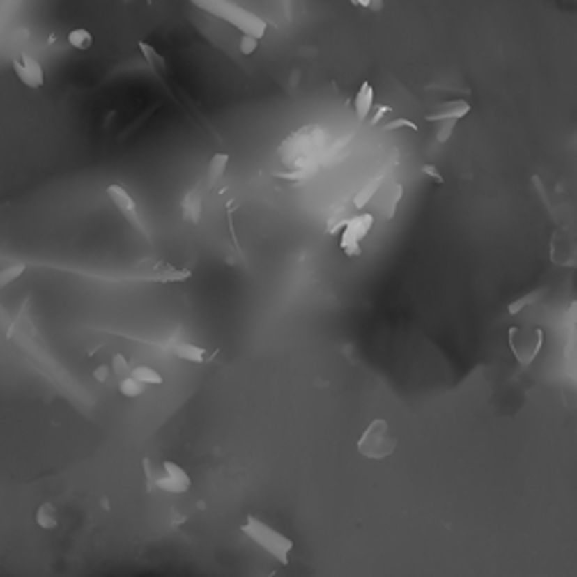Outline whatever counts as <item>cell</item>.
<instances>
[{
	"mask_svg": "<svg viewBox=\"0 0 577 577\" xmlns=\"http://www.w3.org/2000/svg\"><path fill=\"white\" fill-rule=\"evenodd\" d=\"M131 377H136L138 381H142L144 386H160L162 383V374L158 370L149 368V365H138V368H133Z\"/></svg>",
	"mask_w": 577,
	"mask_h": 577,
	"instance_id": "ffe728a7",
	"label": "cell"
},
{
	"mask_svg": "<svg viewBox=\"0 0 577 577\" xmlns=\"http://www.w3.org/2000/svg\"><path fill=\"white\" fill-rule=\"evenodd\" d=\"M138 47H140V52H142V56H144V61L149 63V68L156 72V75H167V61L162 59V54H158V50L153 45H149V43H144V41H140L138 43Z\"/></svg>",
	"mask_w": 577,
	"mask_h": 577,
	"instance_id": "9a60e30c",
	"label": "cell"
},
{
	"mask_svg": "<svg viewBox=\"0 0 577 577\" xmlns=\"http://www.w3.org/2000/svg\"><path fill=\"white\" fill-rule=\"evenodd\" d=\"M399 199H401V185L399 183H388V187L383 190V201H379V208H381V213L386 219H392V215H395V210H397V203H399Z\"/></svg>",
	"mask_w": 577,
	"mask_h": 577,
	"instance_id": "4fadbf2b",
	"label": "cell"
},
{
	"mask_svg": "<svg viewBox=\"0 0 577 577\" xmlns=\"http://www.w3.org/2000/svg\"><path fill=\"white\" fill-rule=\"evenodd\" d=\"M397 440L390 436L386 420H374L359 440V454L370 460H383L395 454Z\"/></svg>",
	"mask_w": 577,
	"mask_h": 577,
	"instance_id": "3957f363",
	"label": "cell"
},
{
	"mask_svg": "<svg viewBox=\"0 0 577 577\" xmlns=\"http://www.w3.org/2000/svg\"><path fill=\"white\" fill-rule=\"evenodd\" d=\"M422 171H424V174H426V176H431V178H436V183H442V180H445V178H442V176H440V171H438L436 167H431V165H424V167H422Z\"/></svg>",
	"mask_w": 577,
	"mask_h": 577,
	"instance_id": "4dcf8cb0",
	"label": "cell"
},
{
	"mask_svg": "<svg viewBox=\"0 0 577 577\" xmlns=\"http://www.w3.org/2000/svg\"><path fill=\"white\" fill-rule=\"evenodd\" d=\"M257 47H259V38L257 36L242 34V41H239V50H242V54H255Z\"/></svg>",
	"mask_w": 577,
	"mask_h": 577,
	"instance_id": "cb8c5ba5",
	"label": "cell"
},
{
	"mask_svg": "<svg viewBox=\"0 0 577 577\" xmlns=\"http://www.w3.org/2000/svg\"><path fill=\"white\" fill-rule=\"evenodd\" d=\"M321 140H323V131L318 127L302 129L300 133H295V136L286 142L282 153L286 156V160L293 162V165H305L307 158L316 156V149H318Z\"/></svg>",
	"mask_w": 577,
	"mask_h": 577,
	"instance_id": "5b68a950",
	"label": "cell"
},
{
	"mask_svg": "<svg viewBox=\"0 0 577 577\" xmlns=\"http://www.w3.org/2000/svg\"><path fill=\"white\" fill-rule=\"evenodd\" d=\"M109 374H111V368H107V365H100V368H95V372H93V377L98 379L100 383H104L109 379Z\"/></svg>",
	"mask_w": 577,
	"mask_h": 577,
	"instance_id": "f546056e",
	"label": "cell"
},
{
	"mask_svg": "<svg viewBox=\"0 0 577 577\" xmlns=\"http://www.w3.org/2000/svg\"><path fill=\"white\" fill-rule=\"evenodd\" d=\"M171 514H174V516H171V523H176V525H178V523L185 521V516H180V512H171Z\"/></svg>",
	"mask_w": 577,
	"mask_h": 577,
	"instance_id": "d6a6232c",
	"label": "cell"
},
{
	"mask_svg": "<svg viewBox=\"0 0 577 577\" xmlns=\"http://www.w3.org/2000/svg\"><path fill=\"white\" fill-rule=\"evenodd\" d=\"M372 224H374V217L368 213L348 219V224L343 228V237H341V248L345 251V255L357 257L361 253V242L365 239V235L370 233Z\"/></svg>",
	"mask_w": 577,
	"mask_h": 577,
	"instance_id": "8992f818",
	"label": "cell"
},
{
	"mask_svg": "<svg viewBox=\"0 0 577 577\" xmlns=\"http://www.w3.org/2000/svg\"><path fill=\"white\" fill-rule=\"evenodd\" d=\"M454 124H456V120H442L440 122V129H438V133H436V140L442 144V142H447L449 138H451V133H454Z\"/></svg>",
	"mask_w": 577,
	"mask_h": 577,
	"instance_id": "484cf974",
	"label": "cell"
},
{
	"mask_svg": "<svg viewBox=\"0 0 577 577\" xmlns=\"http://www.w3.org/2000/svg\"><path fill=\"white\" fill-rule=\"evenodd\" d=\"M25 271H27V264L25 262H18V264H12V266L3 268V271H0V288H5V286H9L12 282H16Z\"/></svg>",
	"mask_w": 577,
	"mask_h": 577,
	"instance_id": "603a6c76",
	"label": "cell"
},
{
	"mask_svg": "<svg viewBox=\"0 0 577 577\" xmlns=\"http://www.w3.org/2000/svg\"><path fill=\"white\" fill-rule=\"evenodd\" d=\"M118 390H120L122 397L133 399V397L144 395V383L138 381L136 377H124V379H120V383H118Z\"/></svg>",
	"mask_w": 577,
	"mask_h": 577,
	"instance_id": "44dd1931",
	"label": "cell"
},
{
	"mask_svg": "<svg viewBox=\"0 0 577 577\" xmlns=\"http://www.w3.org/2000/svg\"><path fill=\"white\" fill-rule=\"evenodd\" d=\"M374 107V91H372V84L370 82H363L361 89L357 93V98H354V113H357V120H368L370 118V111Z\"/></svg>",
	"mask_w": 577,
	"mask_h": 577,
	"instance_id": "8fae6325",
	"label": "cell"
},
{
	"mask_svg": "<svg viewBox=\"0 0 577 577\" xmlns=\"http://www.w3.org/2000/svg\"><path fill=\"white\" fill-rule=\"evenodd\" d=\"M381 190V176L379 178H372L370 183H365L363 190H359V194L354 197V208H365L370 203V201L377 197V192Z\"/></svg>",
	"mask_w": 577,
	"mask_h": 577,
	"instance_id": "d6986e66",
	"label": "cell"
},
{
	"mask_svg": "<svg viewBox=\"0 0 577 577\" xmlns=\"http://www.w3.org/2000/svg\"><path fill=\"white\" fill-rule=\"evenodd\" d=\"M242 532L251 539L253 544H257L262 551H266L268 555L277 560L282 566L288 564V555L293 551V541L284 537L282 532H277L275 528H271L268 523L259 521L255 516H248L246 523L242 525Z\"/></svg>",
	"mask_w": 577,
	"mask_h": 577,
	"instance_id": "7a4b0ae2",
	"label": "cell"
},
{
	"mask_svg": "<svg viewBox=\"0 0 577 577\" xmlns=\"http://www.w3.org/2000/svg\"><path fill=\"white\" fill-rule=\"evenodd\" d=\"M68 43L75 47V50H91L93 47V34L84 27H77L68 34Z\"/></svg>",
	"mask_w": 577,
	"mask_h": 577,
	"instance_id": "7402d4cb",
	"label": "cell"
},
{
	"mask_svg": "<svg viewBox=\"0 0 577 577\" xmlns=\"http://www.w3.org/2000/svg\"><path fill=\"white\" fill-rule=\"evenodd\" d=\"M539 295H544V291H532L530 295L521 298V300H518V302H514L512 307H509V314H516V311H521L523 307H528V305L537 302V300H539Z\"/></svg>",
	"mask_w": 577,
	"mask_h": 577,
	"instance_id": "4316f807",
	"label": "cell"
},
{
	"mask_svg": "<svg viewBox=\"0 0 577 577\" xmlns=\"http://www.w3.org/2000/svg\"><path fill=\"white\" fill-rule=\"evenodd\" d=\"M36 525L41 528V530H54V528L59 525V516H56V509L50 503L38 505V509H36Z\"/></svg>",
	"mask_w": 577,
	"mask_h": 577,
	"instance_id": "2e32d148",
	"label": "cell"
},
{
	"mask_svg": "<svg viewBox=\"0 0 577 577\" xmlns=\"http://www.w3.org/2000/svg\"><path fill=\"white\" fill-rule=\"evenodd\" d=\"M201 208H203V199H201V187H194L187 192V197L183 199V219L190 224H199L201 219Z\"/></svg>",
	"mask_w": 577,
	"mask_h": 577,
	"instance_id": "7c38bea8",
	"label": "cell"
},
{
	"mask_svg": "<svg viewBox=\"0 0 577 577\" xmlns=\"http://www.w3.org/2000/svg\"><path fill=\"white\" fill-rule=\"evenodd\" d=\"M469 111H471L469 102H465V100H454V102H445V104H440V111L426 115V120H429V122L460 120V118H465V115H467Z\"/></svg>",
	"mask_w": 577,
	"mask_h": 577,
	"instance_id": "30bf717a",
	"label": "cell"
},
{
	"mask_svg": "<svg viewBox=\"0 0 577 577\" xmlns=\"http://www.w3.org/2000/svg\"><path fill=\"white\" fill-rule=\"evenodd\" d=\"M23 0H0V41H3V34L7 32L9 23H12L14 14L18 12Z\"/></svg>",
	"mask_w": 577,
	"mask_h": 577,
	"instance_id": "ac0fdd59",
	"label": "cell"
},
{
	"mask_svg": "<svg viewBox=\"0 0 577 577\" xmlns=\"http://www.w3.org/2000/svg\"><path fill=\"white\" fill-rule=\"evenodd\" d=\"M370 9H381V0H372V5Z\"/></svg>",
	"mask_w": 577,
	"mask_h": 577,
	"instance_id": "e575fe53",
	"label": "cell"
},
{
	"mask_svg": "<svg viewBox=\"0 0 577 577\" xmlns=\"http://www.w3.org/2000/svg\"><path fill=\"white\" fill-rule=\"evenodd\" d=\"M352 5H357V7H370L372 0H352Z\"/></svg>",
	"mask_w": 577,
	"mask_h": 577,
	"instance_id": "836d02e7",
	"label": "cell"
},
{
	"mask_svg": "<svg viewBox=\"0 0 577 577\" xmlns=\"http://www.w3.org/2000/svg\"><path fill=\"white\" fill-rule=\"evenodd\" d=\"M228 153H215L213 160L208 162V187L215 185V183L226 174V167H228Z\"/></svg>",
	"mask_w": 577,
	"mask_h": 577,
	"instance_id": "e0dca14e",
	"label": "cell"
},
{
	"mask_svg": "<svg viewBox=\"0 0 577 577\" xmlns=\"http://www.w3.org/2000/svg\"><path fill=\"white\" fill-rule=\"evenodd\" d=\"M192 5L203 9L206 14H213L221 21L230 23L233 27H237L242 34H248V36H257L262 38L266 34V21L262 16H257L253 12H248V9L235 5L233 0H190Z\"/></svg>",
	"mask_w": 577,
	"mask_h": 577,
	"instance_id": "6da1fadb",
	"label": "cell"
},
{
	"mask_svg": "<svg viewBox=\"0 0 577 577\" xmlns=\"http://www.w3.org/2000/svg\"><path fill=\"white\" fill-rule=\"evenodd\" d=\"M544 332L541 330H523V327H512L509 330V348H512L516 361L521 365H530L541 350Z\"/></svg>",
	"mask_w": 577,
	"mask_h": 577,
	"instance_id": "277c9868",
	"label": "cell"
},
{
	"mask_svg": "<svg viewBox=\"0 0 577 577\" xmlns=\"http://www.w3.org/2000/svg\"><path fill=\"white\" fill-rule=\"evenodd\" d=\"M388 111H390L388 107H379V111H377V115H374V120H372V122L377 124V122H379V118H381V115H386Z\"/></svg>",
	"mask_w": 577,
	"mask_h": 577,
	"instance_id": "1f68e13d",
	"label": "cell"
},
{
	"mask_svg": "<svg viewBox=\"0 0 577 577\" xmlns=\"http://www.w3.org/2000/svg\"><path fill=\"white\" fill-rule=\"evenodd\" d=\"M12 327H14L12 316H9V311L5 309V305L0 302V332H7V336H9V332H12Z\"/></svg>",
	"mask_w": 577,
	"mask_h": 577,
	"instance_id": "83f0119b",
	"label": "cell"
},
{
	"mask_svg": "<svg viewBox=\"0 0 577 577\" xmlns=\"http://www.w3.org/2000/svg\"><path fill=\"white\" fill-rule=\"evenodd\" d=\"M162 469H165V476H160L153 480V487L160 489V492H167V494H185L187 489L192 487V480H190V474L185 469H183L180 465L176 463H171V460H167L165 465H162Z\"/></svg>",
	"mask_w": 577,
	"mask_h": 577,
	"instance_id": "ba28073f",
	"label": "cell"
},
{
	"mask_svg": "<svg viewBox=\"0 0 577 577\" xmlns=\"http://www.w3.org/2000/svg\"><path fill=\"white\" fill-rule=\"evenodd\" d=\"M399 127H408V129H413V131L417 129L415 122H410V120H395V122H388L383 129H386V131H395V129H399Z\"/></svg>",
	"mask_w": 577,
	"mask_h": 577,
	"instance_id": "f1b7e54d",
	"label": "cell"
},
{
	"mask_svg": "<svg viewBox=\"0 0 577 577\" xmlns=\"http://www.w3.org/2000/svg\"><path fill=\"white\" fill-rule=\"evenodd\" d=\"M107 194L111 199V203L115 206L122 213V217L129 221V224L138 230V233H142L144 237H149L147 233V228H144L142 224V219H140V213H138V206H136V201L131 199V194L127 190H124L122 185H109L107 187Z\"/></svg>",
	"mask_w": 577,
	"mask_h": 577,
	"instance_id": "52a82bcc",
	"label": "cell"
},
{
	"mask_svg": "<svg viewBox=\"0 0 577 577\" xmlns=\"http://www.w3.org/2000/svg\"><path fill=\"white\" fill-rule=\"evenodd\" d=\"M111 368H113V372H115V374H120L122 379L127 377V374L131 372V368H129V361L124 359L122 354H115L113 361H111Z\"/></svg>",
	"mask_w": 577,
	"mask_h": 577,
	"instance_id": "d4e9b609",
	"label": "cell"
},
{
	"mask_svg": "<svg viewBox=\"0 0 577 577\" xmlns=\"http://www.w3.org/2000/svg\"><path fill=\"white\" fill-rule=\"evenodd\" d=\"M171 352H174L178 359L190 361V363H203L208 359V352L194 343H174L171 345Z\"/></svg>",
	"mask_w": 577,
	"mask_h": 577,
	"instance_id": "5bb4252c",
	"label": "cell"
},
{
	"mask_svg": "<svg viewBox=\"0 0 577 577\" xmlns=\"http://www.w3.org/2000/svg\"><path fill=\"white\" fill-rule=\"evenodd\" d=\"M14 72H16L18 79H21V84L27 86V89H41V86L45 84L41 63H38L34 56L27 54V52H21L18 56H14Z\"/></svg>",
	"mask_w": 577,
	"mask_h": 577,
	"instance_id": "9c48e42d",
	"label": "cell"
}]
</instances>
